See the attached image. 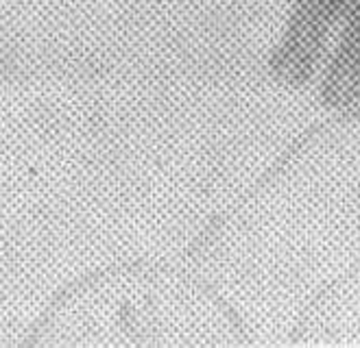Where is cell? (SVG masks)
Masks as SVG:
<instances>
[{"label": "cell", "mask_w": 360, "mask_h": 348, "mask_svg": "<svg viewBox=\"0 0 360 348\" xmlns=\"http://www.w3.org/2000/svg\"><path fill=\"white\" fill-rule=\"evenodd\" d=\"M352 0H292L269 57L271 76L292 90L306 87L328 57V41Z\"/></svg>", "instance_id": "1"}, {"label": "cell", "mask_w": 360, "mask_h": 348, "mask_svg": "<svg viewBox=\"0 0 360 348\" xmlns=\"http://www.w3.org/2000/svg\"><path fill=\"white\" fill-rule=\"evenodd\" d=\"M321 105L332 112H352L360 105V0H352L334 48L323 61Z\"/></svg>", "instance_id": "2"}]
</instances>
